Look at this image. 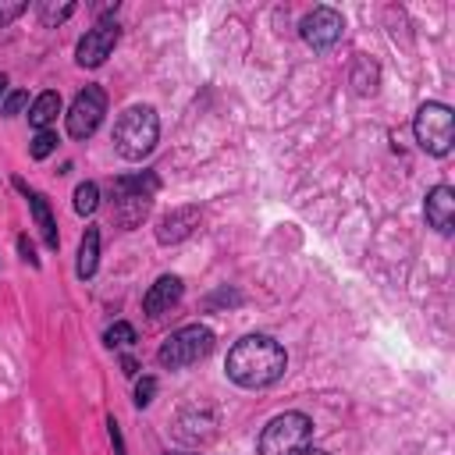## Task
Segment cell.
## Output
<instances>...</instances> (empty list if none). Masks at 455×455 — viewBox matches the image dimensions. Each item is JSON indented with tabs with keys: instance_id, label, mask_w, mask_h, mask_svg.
Here are the masks:
<instances>
[{
	"instance_id": "15",
	"label": "cell",
	"mask_w": 455,
	"mask_h": 455,
	"mask_svg": "<svg viewBox=\"0 0 455 455\" xmlns=\"http://www.w3.org/2000/svg\"><path fill=\"white\" fill-rule=\"evenodd\" d=\"M57 114H60V92L46 89V92H39V96L32 100V107H28V124L39 128V132H46V128L57 121Z\"/></svg>"
},
{
	"instance_id": "11",
	"label": "cell",
	"mask_w": 455,
	"mask_h": 455,
	"mask_svg": "<svg viewBox=\"0 0 455 455\" xmlns=\"http://www.w3.org/2000/svg\"><path fill=\"white\" fill-rule=\"evenodd\" d=\"M199 228V206H174L156 220V242L160 245H178Z\"/></svg>"
},
{
	"instance_id": "4",
	"label": "cell",
	"mask_w": 455,
	"mask_h": 455,
	"mask_svg": "<svg viewBox=\"0 0 455 455\" xmlns=\"http://www.w3.org/2000/svg\"><path fill=\"white\" fill-rule=\"evenodd\" d=\"M210 352H213V331L203 323H188V327H178L174 334H167V341L156 352V363L164 370H181V366L206 359Z\"/></svg>"
},
{
	"instance_id": "22",
	"label": "cell",
	"mask_w": 455,
	"mask_h": 455,
	"mask_svg": "<svg viewBox=\"0 0 455 455\" xmlns=\"http://www.w3.org/2000/svg\"><path fill=\"white\" fill-rule=\"evenodd\" d=\"M21 11H25V0H0V25L14 21Z\"/></svg>"
},
{
	"instance_id": "18",
	"label": "cell",
	"mask_w": 455,
	"mask_h": 455,
	"mask_svg": "<svg viewBox=\"0 0 455 455\" xmlns=\"http://www.w3.org/2000/svg\"><path fill=\"white\" fill-rule=\"evenodd\" d=\"M57 149V132H36V139H32V146H28V153H32V160H46L50 153Z\"/></svg>"
},
{
	"instance_id": "16",
	"label": "cell",
	"mask_w": 455,
	"mask_h": 455,
	"mask_svg": "<svg viewBox=\"0 0 455 455\" xmlns=\"http://www.w3.org/2000/svg\"><path fill=\"white\" fill-rule=\"evenodd\" d=\"M96 206H100V185L96 181H82L75 188V213L89 217V213H96Z\"/></svg>"
},
{
	"instance_id": "13",
	"label": "cell",
	"mask_w": 455,
	"mask_h": 455,
	"mask_svg": "<svg viewBox=\"0 0 455 455\" xmlns=\"http://www.w3.org/2000/svg\"><path fill=\"white\" fill-rule=\"evenodd\" d=\"M14 185L25 192L28 210H32V220H36V228H39V235H43L46 249H57V245H60V235H57V220H53V213H50L46 196H43V192H36V188H28L25 181H14Z\"/></svg>"
},
{
	"instance_id": "3",
	"label": "cell",
	"mask_w": 455,
	"mask_h": 455,
	"mask_svg": "<svg viewBox=\"0 0 455 455\" xmlns=\"http://www.w3.org/2000/svg\"><path fill=\"white\" fill-rule=\"evenodd\" d=\"M156 174L153 171H142V174H128V178H117L114 181V220L132 231L146 220L149 206H153V192H156Z\"/></svg>"
},
{
	"instance_id": "6",
	"label": "cell",
	"mask_w": 455,
	"mask_h": 455,
	"mask_svg": "<svg viewBox=\"0 0 455 455\" xmlns=\"http://www.w3.org/2000/svg\"><path fill=\"white\" fill-rule=\"evenodd\" d=\"M309 434H313V419L306 412H281L263 427L256 448L259 455H295L306 448Z\"/></svg>"
},
{
	"instance_id": "21",
	"label": "cell",
	"mask_w": 455,
	"mask_h": 455,
	"mask_svg": "<svg viewBox=\"0 0 455 455\" xmlns=\"http://www.w3.org/2000/svg\"><path fill=\"white\" fill-rule=\"evenodd\" d=\"M75 14V4H60V7H43V21L46 25H57V21H64V18H71Z\"/></svg>"
},
{
	"instance_id": "19",
	"label": "cell",
	"mask_w": 455,
	"mask_h": 455,
	"mask_svg": "<svg viewBox=\"0 0 455 455\" xmlns=\"http://www.w3.org/2000/svg\"><path fill=\"white\" fill-rule=\"evenodd\" d=\"M25 107H28V92H21V89H18V92H11V96L4 100L0 114H4V117H18V114H21Z\"/></svg>"
},
{
	"instance_id": "10",
	"label": "cell",
	"mask_w": 455,
	"mask_h": 455,
	"mask_svg": "<svg viewBox=\"0 0 455 455\" xmlns=\"http://www.w3.org/2000/svg\"><path fill=\"white\" fill-rule=\"evenodd\" d=\"M423 217L437 235H451V228H455V192H451V185H434L427 192Z\"/></svg>"
},
{
	"instance_id": "9",
	"label": "cell",
	"mask_w": 455,
	"mask_h": 455,
	"mask_svg": "<svg viewBox=\"0 0 455 455\" xmlns=\"http://www.w3.org/2000/svg\"><path fill=\"white\" fill-rule=\"evenodd\" d=\"M299 32H302V39H306L313 50H331V46L341 39V32H345V18H341L334 7H313V11L302 18Z\"/></svg>"
},
{
	"instance_id": "24",
	"label": "cell",
	"mask_w": 455,
	"mask_h": 455,
	"mask_svg": "<svg viewBox=\"0 0 455 455\" xmlns=\"http://www.w3.org/2000/svg\"><path fill=\"white\" fill-rule=\"evenodd\" d=\"M18 252H21V259H25V263L39 267V256H36V245H32V238H28V235H18Z\"/></svg>"
},
{
	"instance_id": "8",
	"label": "cell",
	"mask_w": 455,
	"mask_h": 455,
	"mask_svg": "<svg viewBox=\"0 0 455 455\" xmlns=\"http://www.w3.org/2000/svg\"><path fill=\"white\" fill-rule=\"evenodd\" d=\"M117 39H121V25H117L114 18H100V21L78 39V46H75V60H78L82 68H100V64L114 53Z\"/></svg>"
},
{
	"instance_id": "5",
	"label": "cell",
	"mask_w": 455,
	"mask_h": 455,
	"mask_svg": "<svg viewBox=\"0 0 455 455\" xmlns=\"http://www.w3.org/2000/svg\"><path fill=\"white\" fill-rule=\"evenodd\" d=\"M412 132H416V142H419L423 153L448 156L451 142H455V114H451V107L448 103H423L416 110Z\"/></svg>"
},
{
	"instance_id": "20",
	"label": "cell",
	"mask_w": 455,
	"mask_h": 455,
	"mask_svg": "<svg viewBox=\"0 0 455 455\" xmlns=\"http://www.w3.org/2000/svg\"><path fill=\"white\" fill-rule=\"evenodd\" d=\"M153 395H156V377H142V380L135 384V405L146 409V405L153 402Z\"/></svg>"
},
{
	"instance_id": "12",
	"label": "cell",
	"mask_w": 455,
	"mask_h": 455,
	"mask_svg": "<svg viewBox=\"0 0 455 455\" xmlns=\"http://www.w3.org/2000/svg\"><path fill=\"white\" fill-rule=\"evenodd\" d=\"M181 291H185L181 277H178V274H164V277H156V281L149 284V291H146V299H142V309H146L149 316H160V313H167L171 306L181 302Z\"/></svg>"
},
{
	"instance_id": "7",
	"label": "cell",
	"mask_w": 455,
	"mask_h": 455,
	"mask_svg": "<svg viewBox=\"0 0 455 455\" xmlns=\"http://www.w3.org/2000/svg\"><path fill=\"white\" fill-rule=\"evenodd\" d=\"M103 114H107V92L100 85H85L68 107V135L71 139H89L100 128Z\"/></svg>"
},
{
	"instance_id": "2",
	"label": "cell",
	"mask_w": 455,
	"mask_h": 455,
	"mask_svg": "<svg viewBox=\"0 0 455 455\" xmlns=\"http://www.w3.org/2000/svg\"><path fill=\"white\" fill-rule=\"evenodd\" d=\"M156 139H160V117L149 103L128 107L114 124V149L124 160H146L156 149Z\"/></svg>"
},
{
	"instance_id": "25",
	"label": "cell",
	"mask_w": 455,
	"mask_h": 455,
	"mask_svg": "<svg viewBox=\"0 0 455 455\" xmlns=\"http://www.w3.org/2000/svg\"><path fill=\"white\" fill-rule=\"evenodd\" d=\"M121 370H124V377H135V373H139V363H135L132 355H124V359H121Z\"/></svg>"
},
{
	"instance_id": "17",
	"label": "cell",
	"mask_w": 455,
	"mask_h": 455,
	"mask_svg": "<svg viewBox=\"0 0 455 455\" xmlns=\"http://www.w3.org/2000/svg\"><path fill=\"white\" fill-rule=\"evenodd\" d=\"M103 345H107V348H132V345H135V327L124 323V320L110 323V327L103 331Z\"/></svg>"
},
{
	"instance_id": "14",
	"label": "cell",
	"mask_w": 455,
	"mask_h": 455,
	"mask_svg": "<svg viewBox=\"0 0 455 455\" xmlns=\"http://www.w3.org/2000/svg\"><path fill=\"white\" fill-rule=\"evenodd\" d=\"M96 267H100V228L89 224L85 235H82V242H78V263H75V274H78L82 281H89V277L96 274Z\"/></svg>"
},
{
	"instance_id": "27",
	"label": "cell",
	"mask_w": 455,
	"mask_h": 455,
	"mask_svg": "<svg viewBox=\"0 0 455 455\" xmlns=\"http://www.w3.org/2000/svg\"><path fill=\"white\" fill-rule=\"evenodd\" d=\"M4 89H7V75L0 71V96H4Z\"/></svg>"
},
{
	"instance_id": "26",
	"label": "cell",
	"mask_w": 455,
	"mask_h": 455,
	"mask_svg": "<svg viewBox=\"0 0 455 455\" xmlns=\"http://www.w3.org/2000/svg\"><path fill=\"white\" fill-rule=\"evenodd\" d=\"M295 455H327V451H320V448H302V451H295Z\"/></svg>"
},
{
	"instance_id": "23",
	"label": "cell",
	"mask_w": 455,
	"mask_h": 455,
	"mask_svg": "<svg viewBox=\"0 0 455 455\" xmlns=\"http://www.w3.org/2000/svg\"><path fill=\"white\" fill-rule=\"evenodd\" d=\"M107 434H110V444H114V455H128L124 451V437H121V427L114 416H107Z\"/></svg>"
},
{
	"instance_id": "1",
	"label": "cell",
	"mask_w": 455,
	"mask_h": 455,
	"mask_svg": "<svg viewBox=\"0 0 455 455\" xmlns=\"http://www.w3.org/2000/svg\"><path fill=\"white\" fill-rule=\"evenodd\" d=\"M228 377L238 384V387H249V391H259V387H270L284 377L288 370V352L281 341H274L270 334H245L231 352H228V363H224Z\"/></svg>"
},
{
	"instance_id": "28",
	"label": "cell",
	"mask_w": 455,
	"mask_h": 455,
	"mask_svg": "<svg viewBox=\"0 0 455 455\" xmlns=\"http://www.w3.org/2000/svg\"><path fill=\"white\" fill-rule=\"evenodd\" d=\"M167 455H192V451H167Z\"/></svg>"
}]
</instances>
